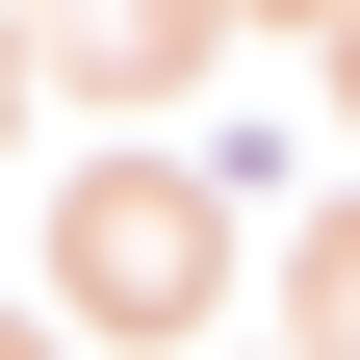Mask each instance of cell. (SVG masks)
<instances>
[{
	"mask_svg": "<svg viewBox=\"0 0 360 360\" xmlns=\"http://www.w3.org/2000/svg\"><path fill=\"white\" fill-rule=\"evenodd\" d=\"M77 309H129V335L206 309V206H180V180H103V206H77Z\"/></svg>",
	"mask_w": 360,
	"mask_h": 360,
	"instance_id": "cell-1",
	"label": "cell"
},
{
	"mask_svg": "<svg viewBox=\"0 0 360 360\" xmlns=\"http://www.w3.org/2000/svg\"><path fill=\"white\" fill-rule=\"evenodd\" d=\"M77 52H103V77H180V52H206V0H77Z\"/></svg>",
	"mask_w": 360,
	"mask_h": 360,
	"instance_id": "cell-2",
	"label": "cell"
}]
</instances>
